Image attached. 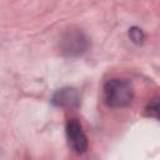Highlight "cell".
Listing matches in <instances>:
<instances>
[{
	"instance_id": "cell-5",
	"label": "cell",
	"mask_w": 160,
	"mask_h": 160,
	"mask_svg": "<svg viewBox=\"0 0 160 160\" xmlns=\"http://www.w3.org/2000/svg\"><path fill=\"white\" fill-rule=\"evenodd\" d=\"M129 38H130V40H131L132 42L140 45V44H142L144 40H145V34L142 32V30H141L140 28L132 26V28L129 29Z\"/></svg>"
},
{
	"instance_id": "cell-3",
	"label": "cell",
	"mask_w": 160,
	"mask_h": 160,
	"mask_svg": "<svg viewBox=\"0 0 160 160\" xmlns=\"http://www.w3.org/2000/svg\"><path fill=\"white\" fill-rule=\"evenodd\" d=\"M65 129L70 148L76 154H84L88 150V138L82 130L80 121L75 118L69 119Z\"/></svg>"
},
{
	"instance_id": "cell-1",
	"label": "cell",
	"mask_w": 160,
	"mask_h": 160,
	"mask_svg": "<svg viewBox=\"0 0 160 160\" xmlns=\"http://www.w3.org/2000/svg\"><path fill=\"white\" fill-rule=\"evenodd\" d=\"M104 101L110 108H125L134 98V88L129 80L110 79L104 84Z\"/></svg>"
},
{
	"instance_id": "cell-6",
	"label": "cell",
	"mask_w": 160,
	"mask_h": 160,
	"mask_svg": "<svg viewBox=\"0 0 160 160\" xmlns=\"http://www.w3.org/2000/svg\"><path fill=\"white\" fill-rule=\"evenodd\" d=\"M146 112H148L150 116L155 118V119L159 118V101H158L156 99H155L154 101H151V102L148 105V108H146Z\"/></svg>"
},
{
	"instance_id": "cell-2",
	"label": "cell",
	"mask_w": 160,
	"mask_h": 160,
	"mask_svg": "<svg viewBox=\"0 0 160 160\" xmlns=\"http://www.w3.org/2000/svg\"><path fill=\"white\" fill-rule=\"evenodd\" d=\"M89 48L88 35L76 26L68 28L60 38V51L64 56L76 58L82 55Z\"/></svg>"
},
{
	"instance_id": "cell-4",
	"label": "cell",
	"mask_w": 160,
	"mask_h": 160,
	"mask_svg": "<svg viewBox=\"0 0 160 160\" xmlns=\"http://www.w3.org/2000/svg\"><path fill=\"white\" fill-rule=\"evenodd\" d=\"M51 102L58 108L75 109L80 105V94L75 88H62L54 94Z\"/></svg>"
}]
</instances>
